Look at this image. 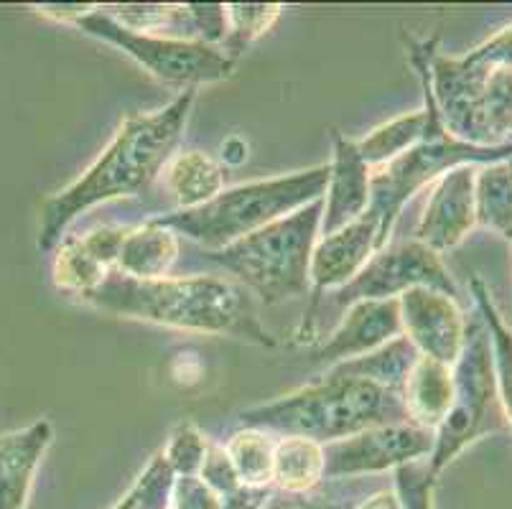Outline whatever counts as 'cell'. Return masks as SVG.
Returning a JSON list of instances; mask_svg holds the SVG:
<instances>
[{
	"mask_svg": "<svg viewBox=\"0 0 512 509\" xmlns=\"http://www.w3.org/2000/svg\"><path fill=\"white\" fill-rule=\"evenodd\" d=\"M171 509H220V494H214L199 476H176Z\"/></svg>",
	"mask_w": 512,
	"mask_h": 509,
	"instance_id": "35",
	"label": "cell"
},
{
	"mask_svg": "<svg viewBox=\"0 0 512 509\" xmlns=\"http://www.w3.org/2000/svg\"><path fill=\"white\" fill-rule=\"evenodd\" d=\"M377 250H383L380 224L370 212L342 230L321 237L311 252V298L347 286Z\"/></svg>",
	"mask_w": 512,
	"mask_h": 509,
	"instance_id": "15",
	"label": "cell"
},
{
	"mask_svg": "<svg viewBox=\"0 0 512 509\" xmlns=\"http://www.w3.org/2000/svg\"><path fill=\"white\" fill-rule=\"evenodd\" d=\"M197 28V41L220 49L227 39V6L217 3H192L189 6Z\"/></svg>",
	"mask_w": 512,
	"mask_h": 509,
	"instance_id": "34",
	"label": "cell"
},
{
	"mask_svg": "<svg viewBox=\"0 0 512 509\" xmlns=\"http://www.w3.org/2000/svg\"><path fill=\"white\" fill-rule=\"evenodd\" d=\"M125 235H128V227H118V224H102V227H95V230L85 232L82 240L90 247V252L105 265L110 273L118 268L120 250H123Z\"/></svg>",
	"mask_w": 512,
	"mask_h": 509,
	"instance_id": "33",
	"label": "cell"
},
{
	"mask_svg": "<svg viewBox=\"0 0 512 509\" xmlns=\"http://www.w3.org/2000/svg\"><path fill=\"white\" fill-rule=\"evenodd\" d=\"M54 441L49 420L0 433V509H26L41 459Z\"/></svg>",
	"mask_w": 512,
	"mask_h": 509,
	"instance_id": "17",
	"label": "cell"
},
{
	"mask_svg": "<svg viewBox=\"0 0 512 509\" xmlns=\"http://www.w3.org/2000/svg\"><path fill=\"white\" fill-rule=\"evenodd\" d=\"M74 28H79L85 36L115 46L133 62L141 64L148 74L166 84H174L181 92L197 90L202 84L225 82L235 72V62L217 46L136 34L115 23L102 11V6H92L74 23Z\"/></svg>",
	"mask_w": 512,
	"mask_h": 509,
	"instance_id": "10",
	"label": "cell"
},
{
	"mask_svg": "<svg viewBox=\"0 0 512 509\" xmlns=\"http://www.w3.org/2000/svg\"><path fill=\"white\" fill-rule=\"evenodd\" d=\"M357 502H337V499H327L324 494L314 492L309 494H288V492H273L271 499L265 502L263 509H355Z\"/></svg>",
	"mask_w": 512,
	"mask_h": 509,
	"instance_id": "36",
	"label": "cell"
},
{
	"mask_svg": "<svg viewBox=\"0 0 512 509\" xmlns=\"http://www.w3.org/2000/svg\"><path fill=\"white\" fill-rule=\"evenodd\" d=\"M79 301L120 319L276 347V336L260 321V303L240 283L220 275L136 280L113 270L100 288Z\"/></svg>",
	"mask_w": 512,
	"mask_h": 509,
	"instance_id": "2",
	"label": "cell"
},
{
	"mask_svg": "<svg viewBox=\"0 0 512 509\" xmlns=\"http://www.w3.org/2000/svg\"><path fill=\"white\" fill-rule=\"evenodd\" d=\"M451 392H454L451 367L436 362V359L418 357L413 370L408 372L406 385L400 390L408 423L434 433L449 413Z\"/></svg>",
	"mask_w": 512,
	"mask_h": 509,
	"instance_id": "18",
	"label": "cell"
},
{
	"mask_svg": "<svg viewBox=\"0 0 512 509\" xmlns=\"http://www.w3.org/2000/svg\"><path fill=\"white\" fill-rule=\"evenodd\" d=\"M472 298L479 308L482 324L487 326L492 342V354H495V370H497V387H500V403L505 410L507 428L512 431V331L497 314L495 303H492L490 291L482 283V278H472Z\"/></svg>",
	"mask_w": 512,
	"mask_h": 509,
	"instance_id": "27",
	"label": "cell"
},
{
	"mask_svg": "<svg viewBox=\"0 0 512 509\" xmlns=\"http://www.w3.org/2000/svg\"><path fill=\"white\" fill-rule=\"evenodd\" d=\"M179 235L158 222L128 227L118 258V273L136 280L166 278L179 260Z\"/></svg>",
	"mask_w": 512,
	"mask_h": 509,
	"instance_id": "19",
	"label": "cell"
},
{
	"mask_svg": "<svg viewBox=\"0 0 512 509\" xmlns=\"http://www.w3.org/2000/svg\"><path fill=\"white\" fill-rule=\"evenodd\" d=\"M161 176L179 212L204 207L225 191V168L204 151L174 153Z\"/></svg>",
	"mask_w": 512,
	"mask_h": 509,
	"instance_id": "20",
	"label": "cell"
},
{
	"mask_svg": "<svg viewBox=\"0 0 512 509\" xmlns=\"http://www.w3.org/2000/svg\"><path fill=\"white\" fill-rule=\"evenodd\" d=\"M431 451L434 433L411 423L367 428L324 446V482L395 471L406 464L428 461Z\"/></svg>",
	"mask_w": 512,
	"mask_h": 509,
	"instance_id": "11",
	"label": "cell"
},
{
	"mask_svg": "<svg viewBox=\"0 0 512 509\" xmlns=\"http://www.w3.org/2000/svg\"><path fill=\"white\" fill-rule=\"evenodd\" d=\"M110 270L100 263L85 245L82 235H64L54 247V263H51V278L54 286L72 296H85L105 283Z\"/></svg>",
	"mask_w": 512,
	"mask_h": 509,
	"instance_id": "25",
	"label": "cell"
},
{
	"mask_svg": "<svg viewBox=\"0 0 512 509\" xmlns=\"http://www.w3.org/2000/svg\"><path fill=\"white\" fill-rule=\"evenodd\" d=\"M278 436L260 428H240L225 443L237 476L248 487H273V459Z\"/></svg>",
	"mask_w": 512,
	"mask_h": 509,
	"instance_id": "26",
	"label": "cell"
},
{
	"mask_svg": "<svg viewBox=\"0 0 512 509\" xmlns=\"http://www.w3.org/2000/svg\"><path fill=\"white\" fill-rule=\"evenodd\" d=\"M355 509H400V504L395 492H388V489H385V492H377L372 494V497L357 502Z\"/></svg>",
	"mask_w": 512,
	"mask_h": 509,
	"instance_id": "39",
	"label": "cell"
},
{
	"mask_svg": "<svg viewBox=\"0 0 512 509\" xmlns=\"http://www.w3.org/2000/svg\"><path fill=\"white\" fill-rule=\"evenodd\" d=\"M477 224L512 242V158L484 163L474 171Z\"/></svg>",
	"mask_w": 512,
	"mask_h": 509,
	"instance_id": "22",
	"label": "cell"
},
{
	"mask_svg": "<svg viewBox=\"0 0 512 509\" xmlns=\"http://www.w3.org/2000/svg\"><path fill=\"white\" fill-rule=\"evenodd\" d=\"M502 158H512V146L479 148L451 138L441 125L439 110H436L434 95H431V125L421 143L395 161L372 168L370 209L367 212L380 224V245H388L400 212L418 191L426 189L428 184H436L441 176L449 174L451 168L484 166V163L502 161Z\"/></svg>",
	"mask_w": 512,
	"mask_h": 509,
	"instance_id": "8",
	"label": "cell"
},
{
	"mask_svg": "<svg viewBox=\"0 0 512 509\" xmlns=\"http://www.w3.org/2000/svg\"><path fill=\"white\" fill-rule=\"evenodd\" d=\"M418 349L408 342L406 336H395L393 342L377 347L375 352L362 354L357 359H349V362L334 364L329 367V372H337L344 377H355V380L372 382L377 387H385L390 392L403 390L408 380V372L413 370V364L418 362Z\"/></svg>",
	"mask_w": 512,
	"mask_h": 509,
	"instance_id": "21",
	"label": "cell"
},
{
	"mask_svg": "<svg viewBox=\"0 0 512 509\" xmlns=\"http://www.w3.org/2000/svg\"><path fill=\"white\" fill-rule=\"evenodd\" d=\"M194 100L197 90H186L161 110L128 115L85 174L44 202L36 242L39 250H54L79 214L97 204L138 194L161 176L184 135Z\"/></svg>",
	"mask_w": 512,
	"mask_h": 509,
	"instance_id": "1",
	"label": "cell"
},
{
	"mask_svg": "<svg viewBox=\"0 0 512 509\" xmlns=\"http://www.w3.org/2000/svg\"><path fill=\"white\" fill-rule=\"evenodd\" d=\"M469 56L492 67H512V26L502 28L500 34L479 44L477 49L469 51Z\"/></svg>",
	"mask_w": 512,
	"mask_h": 509,
	"instance_id": "37",
	"label": "cell"
},
{
	"mask_svg": "<svg viewBox=\"0 0 512 509\" xmlns=\"http://www.w3.org/2000/svg\"><path fill=\"white\" fill-rule=\"evenodd\" d=\"M451 382L454 392L449 413L434 431V451L426 461L434 476H439L474 441L507 428L497 387L495 354L482 321L467 326L462 354L451 364Z\"/></svg>",
	"mask_w": 512,
	"mask_h": 509,
	"instance_id": "7",
	"label": "cell"
},
{
	"mask_svg": "<svg viewBox=\"0 0 512 509\" xmlns=\"http://www.w3.org/2000/svg\"><path fill=\"white\" fill-rule=\"evenodd\" d=\"M245 158H248V146H245L240 138L225 140V146H222V161L237 166V163H242Z\"/></svg>",
	"mask_w": 512,
	"mask_h": 509,
	"instance_id": "40",
	"label": "cell"
},
{
	"mask_svg": "<svg viewBox=\"0 0 512 509\" xmlns=\"http://www.w3.org/2000/svg\"><path fill=\"white\" fill-rule=\"evenodd\" d=\"M102 11L128 31L164 36L176 41H197V28L189 6H161V3H133V6H102Z\"/></svg>",
	"mask_w": 512,
	"mask_h": 509,
	"instance_id": "24",
	"label": "cell"
},
{
	"mask_svg": "<svg viewBox=\"0 0 512 509\" xmlns=\"http://www.w3.org/2000/svg\"><path fill=\"white\" fill-rule=\"evenodd\" d=\"M281 13L283 6L276 3H232L227 6V39L220 49L235 62L248 46L276 26Z\"/></svg>",
	"mask_w": 512,
	"mask_h": 509,
	"instance_id": "28",
	"label": "cell"
},
{
	"mask_svg": "<svg viewBox=\"0 0 512 509\" xmlns=\"http://www.w3.org/2000/svg\"><path fill=\"white\" fill-rule=\"evenodd\" d=\"M400 334H403V326H400L398 298L352 303L337 321V326L329 331L327 339L316 342L311 359L316 364L334 367V364L375 352L377 347L393 342Z\"/></svg>",
	"mask_w": 512,
	"mask_h": 509,
	"instance_id": "14",
	"label": "cell"
},
{
	"mask_svg": "<svg viewBox=\"0 0 512 509\" xmlns=\"http://www.w3.org/2000/svg\"><path fill=\"white\" fill-rule=\"evenodd\" d=\"M240 428H260L273 436H301L327 446L377 426L408 423L398 392L372 382L327 372L271 403L242 410Z\"/></svg>",
	"mask_w": 512,
	"mask_h": 509,
	"instance_id": "3",
	"label": "cell"
},
{
	"mask_svg": "<svg viewBox=\"0 0 512 509\" xmlns=\"http://www.w3.org/2000/svg\"><path fill=\"white\" fill-rule=\"evenodd\" d=\"M398 303L403 336L421 357L451 367L467 339V321L459 301L431 288H411L398 298Z\"/></svg>",
	"mask_w": 512,
	"mask_h": 509,
	"instance_id": "12",
	"label": "cell"
},
{
	"mask_svg": "<svg viewBox=\"0 0 512 509\" xmlns=\"http://www.w3.org/2000/svg\"><path fill=\"white\" fill-rule=\"evenodd\" d=\"M327 181L329 163L276 179L232 186L204 207L186 209V212L176 209L171 214L153 217V222L164 224L179 237L197 242L204 252H214L263 230L316 199H324Z\"/></svg>",
	"mask_w": 512,
	"mask_h": 509,
	"instance_id": "4",
	"label": "cell"
},
{
	"mask_svg": "<svg viewBox=\"0 0 512 509\" xmlns=\"http://www.w3.org/2000/svg\"><path fill=\"white\" fill-rule=\"evenodd\" d=\"M324 202L306 204L288 217L242 237L222 250L207 252L260 306H276L311 291V252L321 235Z\"/></svg>",
	"mask_w": 512,
	"mask_h": 509,
	"instance_id": "5",
	"label": "cell"
},
{
	"mask_svg": "<svg viewBox=\"0 0 512 509\" xmlns=\"http://www.w3.org/2000/svg\"><path fill=\"white\" fill-rule=\"evenodd\" d=\"M474 171L477 166L451 168L431 186L426 209L418 219L416 237L421 245L434 252L454 250L464 237L477 227L474 212Z\"/></svg>",
	"mask_w": 512,
	"mask_h": 509,
	"instance_id": "13",
	"label": "cell"
},
{
	"mask_svg": "<svg viewBox=\"0 0 512 509\" xmlns=\"http://www.w3.org/2000/svg\"><path fill=\"white\" fill-rule=\"evenodd\" d=\"M199 479H202L214 494H220V497L235 492V489L242 484L235 466H232L230 456H227L225 446H217V443H209L202 471H199Z\"/></svg>",
	"mask_w": 512,
	"mask_h": 509,
	"instance_id": "32",
	"label": "cell"
},
{
	"mask_svg": "<svg viewBox=\"0 0 512 509\" xmlns=\"http://www.w3.org/2000/svg\"><path fill=\"white\" fill-rule=\"evenodd\" d=\"M174 482L176 474L169 469L164 456L156 454L113 509H171Z\"/></svg>",
	"mask_w": 512,
	"mask_h": 509,
	"instance_id": "29",
	"label": "cell"
},
{
	"mask_svg": "<svg viewBox=\"0 0 512 509\" xmlns=\"http://www.w3.org/2000/svg\"><path fill=\"white\" fill-rule=\"evenodd\" d=\"M411 288H431V291L446 293L449 298H459V288L439 252L428 250L418 240L385 245L367 260L365 268L349 280L347 286L311 298L309 314L304 316V324L296 336L301 344L311 342L314 324L319 321V316H327V311L342 316L352 303L390 301V298H400Z\"/></svg>",
	"mask_w": 512,
	"mask_h": 509,
	"instance_id": "9",
	"label": "cell"
},
{
	"mask_svg": "<svg viewBox=\"0 0 512 509\" xmlns=\"http://www.w3.org/2000/svg\"><path fill=\"white\" fill-rule=\"evenodd\" d=\"M428 82L441 125L451 138L479 148L512 146V67L428 54Z\"/></svg>",
	"mask_w": 512,
	"mask_h": 509,
	"instance_id": "6",
	"label": "cell"
},
{
	"mask_svg": "<svg viewBox=\"0 0 512 509\" xmlns=\"http://www.w3.org/2000/svg\"><path fill=\"white\" fill-rule=\"evenodd\" d=\"M393 487L400 509H436V476L428 471L426 461H416V464H406L395 469Z\"/></svg>",
	"mask_w": 512,
	"mask_h": 509,
	"instance_id": "31",
	"label": "cell"
},
{
	"mask_svg": "<svg viewBox=\"0 0 512 509\" xmlns=\"http://www.w3.org/2000/svg\"><path fill=\"white\" fill-rule=\"evenodd\" d=\"M273 492H276V487H248V484H240L235 492L220 497V509H263Z\"/></svg>",
	"mask_w": 512,
	"mask_h": 509,
	"instance_id": "38",
	"label": "cell"
},
{
	"mask_svg": "<svg viewBox=\"0 0 512 509\" xmlns=\"http://www.w3.org/2000/svg\"><path fill=\"white\" fill-rule=\"evenodd\" d=\"M324 484V446L311 438L278 436L273 487L288 494H309Z\"/></svg>",
	"mask_w": 512,
	"mask_h": 509,
	"instance_id": "23",
	"label": "cell"
},
{
	"mask_svg": "<svg viewBox=\"0 0 512 509\" xmlns=\"http://www.w3.org/2000/svg\"><path fill=\"white\" fill-rule=\"evenodd\" d=\"M372 168L357 151L355 140L334 130V153L329 163V181L324 191L321 235H332L355 219L365 217L370 209Z\"/></svg>",
	"mask_w": 512,
	"mask_h": 509,
	"instance_id": "16",
	"label": "cell"
},
{
	"mask_svg": "<svg viewBox=\"0 0 512 509\" xmlns=\"http://www.w3.org/2000/svg\"><path fill=\"white\" fill-rule=\"evenodd\" d=\"M207 448L209 441L204 438V433L194 423L184 420L171 431L169 443L161 451V456L176 476H199Z\"/></svg>",
	"mask_w": 512,
	"mask_h": 509,
	"instance_id": "30",
	"label": "cell"
}]
</instances>
